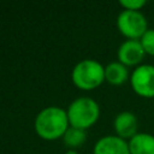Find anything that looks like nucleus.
Here are the masks:
<instances>
[{
  "instance_id": "obj_13",
  "label": "nucleus",
  "mask_w": 154,
  "mask_h": 154,
  "mask_svg": "<svg viewBox=\"0 0 154 154\" xmlns=\"http://www.w3.org/2000/svg\"><path fill=\"white\" fill-rule=\"evenodd\" d=\"M146 4V0H119V5L123 7V10L129 11H141Z\"/></svg>"
},
{
  "instance_id": "obj_5",
  "label": "nucleus",
  "mask_w": 154,
  "mask_h": 154,
  "mask_svg": "<svg viewBox=\"0 0 154 154\" xmlns=\"http://www.w3.org/2000/svg\"><path fill=\"white\" fill-rule=\"evenodd\" d=\"M130 85L135 94L144 99L154 97V65L141 64L130 75Z\"/></svg>"
},
{
  "instance_id": "obj_15",
  "label": "nucleus",
  "mask_w": 154,
  "mask_h": 154,
  "mask_svg": "<svg viewBox=\"0 0 154 154\" xmlns=\"http://www.w3.org/2000/svg\"><path fill=\"white\" fill-rule=\"evenodd\" d=\"M153 65H154V64H153Z\"/></svg>"
},
{
  "instance_id": "obj_2",
  "label": "nucleus",
  "mask_w": 154,
  "mask_h": 154,
  "mask_svg": "<svg viewBox=\"0 0 154 154\" xmlns=\"http://www.w3.org/2000/svg\"><path fill=\"white\" fill-rule=\"evenodd\" d=\"M66 112L70 126L87 130L99 120L100 106L89 96H79L67 106Z\"/></svg>"
},
{
  "instance_id": "obj_9",
  "label": "nucleus",
  "mask_w": 154,
  "mask_h": 154,
  "mask_svg": "<svg viewBox=\"0 0 154 154\" xmlns=\"http://www.w3.org/2000/svg\"><path fill=\"white\" fill-rule=\"evenodd\" d=\"M129 67L124 64L117 61L108 63L105 66V81L112 85H122L130 79Z\"/></svg>"
},
{
  "instance_id": "obj_10",
  "label": "nucleus",
  "mask_w": 154,
  "mask_h": 154,
  "mask_svg": "<svg viewBox=\"0 0 154 154\" xmlns=\"http://www.w3.org/2000/svg\"><path fill=\"white\" fill-rule=\"evenodd\" d=\"M128 142L130 154H154V135L152 134L138 132Z\"/></svg>"
},
{
  "instance_id": "obj_4",
  "label": "nucleus",
  "mask_w": 154,
  "mask_h": 154,
  "mask_svg": "<svg viewBox=\"0 0 154 154\" xmlns=\"http://www.w3.org/2000/svg\"><path fill=\"white\" fill-rule=\"evenodd\" d=\"M117 29L126 40H140L149 29L148 20L141 11L123 10L117 16Z\"/></svg>"
},
{
  "instance_id": "obj_12",
  "label": "nucleus",
  "mask_w": 154,
  "mask_h": 154,
  "mask_svg": "<svg viewBox=\"0 0 154 154\" xmlns=\"http://www.w3.org/2000/svg\"><path fill=\"white\" fill-rule=\"evenodd\" d=\"M140 42L146 52V54L154 57V29L149 28L143 36L140 38Z\"/></svg>"
},
{
  "instance_id": "obj_3",
  "label": "nucleus",
  "mask_w": 154,
  "mask_h": 154,
  "mask_svg": "<svg viewBox=\"0 0 154 154\" xmlns=\"http://www.w3.org/2000/svg\"><path fill=\"white\" fill-rule=\"evenodd\" d=\"M71 79L78 89H96L105 81V66L95 59H83L73 66Z\"/></svg>"
},
{
  "instance_id": "obj_1",
  "label": "nucleus",
  "mask_w": 154,
  "mask_h": 154,
  "mask_svg": "<svg viewBox=\"0 0 154 154\" xmlns=\"http://www.w3.org/2000/svg\"><path fill=\"white\" fill-rule=\"evenodd\" d=\"M69 126L67 112L59 106L45 107L37 113L34 122V128L38 137L47 141L63 138Z\"/></svg>"
},
{
  "instance_id": "obj_8",
  "label": "nucleus",
  "mask_w": 154,
  "mask_h": 154,
  "mask_svg": "<svg viewBox=\"0 0 154 154\" xmlns=\"http://www.w3.org/2000/svg\"><path fill=\"white\" fill-rule=\"evenodd\" d=\"M93 154H130L129 142L117 135H106L95 142Z\"/></svg>"
},
{
  "instance_id": "obj_11",
  "label": "nucleus",
  "mask_w": 154,
  "mask_h": 154,
  "mask_svg": "<svg viewBox=\"0 0 154 154\" xmlns=\"http://www.w3.org/2000/svg\"><path fill=\"white\" fill-rule=\"evenodd\" d=\"M63 141L69 149H76L87 141V130L69 126L63 136Z\"/></svg>"
},
{
  "instance_id": "obj_6",
  "label": "nucleus",
  "mask_w": 154,
  "mask_h": 154,
  "mask_svg": "<svg viewBox=\"0 0 154 154\" xmlns=\"http://www.w3.org/2000/svg\"><path fill=\"white\" fill-rule=\"evenodd\" d=\"M146 55L140 40H125L119 45L117 51L118 61L128 67L140 66Z\"/></svg>"
},
{
  "instance_id": "obj_14",
  "label": "nucleus",
  "mask_w": 154,
  "mask_h": 154,
  "mask_svg": "<svg viewBox=\"0 0 154 154\" xmlns=\"http://www.w3.org/2000/svg\"><path fill=\"white\" fill-rule=\"evenodd\" d=\"M65 154H78V152L76 149H67L65 152Z\"/></svg>"
},
{
  "instance_id": "obj_7",
  "label": "nucleus",
  "mask_w": 154,
  "mask_h": 154,
  "mask_svg": "<svg viewBox=\"0 0 154 154\" xmlns=\"http://www.w3.org/2000/svg\"><path fill=\"white\" fill-rule=\"evenodd\" d=\"M113 129L117 136L123 140H131L136 134H138V119L134 112L123 111L119 112L113 120Z\"/></svg>"
}]
</instances>
